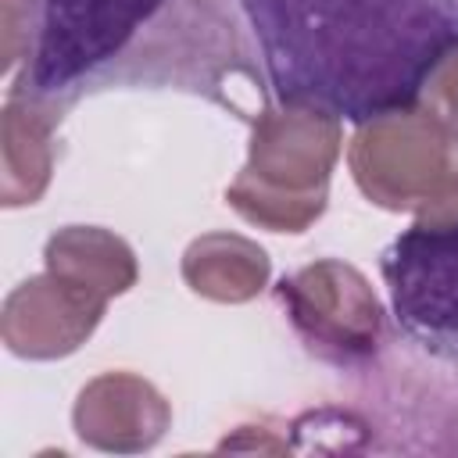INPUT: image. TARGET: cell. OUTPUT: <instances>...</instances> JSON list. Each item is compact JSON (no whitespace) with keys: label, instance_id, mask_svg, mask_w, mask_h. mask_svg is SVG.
<instances>
[{"label":"cell","instance_id":"cell-11","mask_svg":"<svg viewBox=\"0 0 458 458\" xmlns=\"http://www.w3.org/2000/svg\"><path fill=\"white\" fill-rule=\"evenodd\" d=\"M43 265H47V272H54L104 301L132 290L136 276H140L132 247L100 225L57 229L43 247Z\"/></svg>","mask_w":458,"mask_h":458},{"label":"cell","instance_id":"cell-3","mask_svg":"<svg viewBox=\"0 0 458 458\" xmlns=\"http://www.w3.org/2000/svg\"><path fill=\"white\" fill-rule=\"evenodd\" d=\"M344 147L333 111L279 100L250 118L247 165L225 186V204L268 233H304L329 204V175Z\"/></svg>","mask_w":458,"mask_h":458},{"label":"cell","instance_id":"cell-2","mask_svg":"<svg viewBox=\"0 0 458 458\" xmlns=\"http://www.w3.org/2000/svg\"><path fill=\"white\" fill-rule=\"evenodd\" d=\"M279 100L365 122L415 104L458 43V0H240Z\"/></svg>","mask_w":458,"mask_h":458},{"label":"cell","instance_id":"cell-1","mask_svg":"<svg viewBox=\"0 0 458 458\" xmlns=\"http://www.w3.org/2000/svg\"><path fill=\"white\" fill-rule=\"evenodd\" d=\"M118 86L200 93L240 118L243 89L268 104L225 0H29V36L7 97L57 118Z\"/></svg>","mask_w":458,"mask_h":458},{"label":"cell","instance_id":"cell-5","mask_svg":"<svg viewBox=\"0 0 458 458\" xmlns=\"http://www.w3.org/2000/svg\"><path fill=\"white\" fill-rule=\"evenodd\" d=\"M276 301L304 347L333 365L365 361L383 340V304L347 261L322 258L283 276Z\"/></svg>","mask_w":458,"mask_h":458},{"label":"cell","instance_id":"cell-4","mask_svg":"<svg viewBox=\"0 0 458 458\" xmlns=\"http://www.w3.org/2000/svg\"><path fill=\"white\" fill-rule=\"evenodd\" d=\"M458 140L415 104L386 107L358 122L347 165L358 190L383 211H419L458 168Z\"/></svg>","mask_w":458,"mask_h":458},{"label":"cell","instance_id":"cell-10","mask_svg":"<svg viewBox=\"0 0 458 458\" xmlns=\"http://www.w3.org/2000/svg\"><path fill=\"white\" fill-rule=\"evenodd\" d=\"M182 283L218 304L254 301L272 276V261L265 247L240 233H204L182 250Z\"/></svg>","mask_w":458,"mask_h":458},{"label":"cell","instance_id":"cell-7","mask_svg":"<svg viewBox=\"0 0 458 458\" xmlns=\"http://www.w3.org/2000/svg\"><path fill=\"white\" fill-rule=\"evenodd\" d=\"M107 301L54 276L39 272L18 283L0 308V340L14 358L57 361L75 354L104 318Z\"/></svg>","mask_w":458,"mask_h":458},{"label":"cell","instance_id":"cell-12","mask_svg":"<svg viewBox=\"0 0 458 458\" xmlns=\"http://www.w3.org/2000/svg\"><path fill=\"white\" fill-rule=\"evenodd\" d=\"M419 104L429 107L444 122V129L458 140V43L429 68L419 89Z\"/></svg>","mask_w":458,"mask_h":458},{"label":"cell","instance_id":"cell-14","mask_svg":"<svg viewBox=\"0 0 458 458\" xmlns=\"http://www.w3.org/2000/svg\"><path fill=\"white\" fill-rule=\"evenodd\" d=\"M415 225H426V229H454V225H458V168H454L451 179L415 211Z\"/></svg>","mask_w":458,"mask_h":458},{"label":"cell","instance_id":"cell-9","mask_svg":"<svg viewBox=\"0 0 458 458\" xmlns=\"http://www.w3.org/2000/svg\"><path fill=\"white\" fill-rule=\"evenodd\" d=\"M57 114L21 100L7 97L0 111V204L4 208H25L36 204L54 175V129Z\"/></svg>","mask_w":458,"mask_h":458},{"label":"cell","instance_id":"cell-6","mask_svg":"<svg viewBox=\"0 0 458 458\" xmlns=\"http://www.w3.org/2000/svg\"><path fill=\"white\" fill-rule=\"evenodd\" d=\"M397 322L429 351L458 361V225L404 229L383 250Z\"/></svg>","mask_w":458,"mask_h":458},{"label":"cell","instance_id":"cell-13","mask_svg":"<svg viewBox=\"0 0 458 458\" xmlns=\"http://www.w3.org/2000/svg\"><path fill=\"white\" fill-rule=\"evenodd\" d=\"M29 36V0H0V72L11 79L25 57Z\"/></svg>","mask_w":458,"mask_h":458},{"label":"cell","instance_id":"cell-8","mask_svg":"<svg viewBox=\"0 0 458 458\" xmlns=\"http://www.w3.org/2000/svg\"><path fill=\"white\" fill-rule=\"evenodd\" d=\"M172 426L165 394L136 372H104L89 379L72 408V429L86 447L107 454L150 451Z\"/></svg>","mask_w":458,"mask_h":458}]
</instances>
